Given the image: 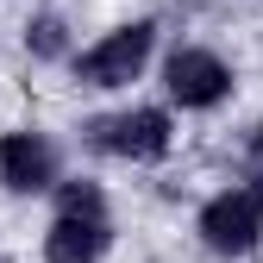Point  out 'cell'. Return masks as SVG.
I'll return each mask as SVG.
<instances>
[{"label": "cell", "instance_id": "obj_7", "mask_svg": "<svg viewBox=\"0 0 263 263\" xmlns=\"http://www.w3.org/2000/svg\"><path fill=\"white\" fill-rule=\"evenodd\" d=\"M25 44H31V57H63V19H31L25 25Z\"/></svg>", "mask_w": 263, "mask_h": 263}, {"label": "cell", "instance_id": "obj_6", "mask_svg": "<svg viewBox=\"0 0 263 263\" xmlns=\"http://www.w3.org/2000/svg\"><path fill=\"white\" fill-rule=\"evenodd\" d=\"M0 176H7V188L19 194H38L57 182V151L38 138V132H13V138H0Z\"/></svg>", "mask_w": 263, "mask_h": 263}, {"label": "cell", "instance_id": "obj_4", "mask_svg": "<svg viewBox=\"0 0 263 263\" xmlns=\"http://www.w3.org/2000/svg\"><path fill=\"white\" fill-rule=\"evenodd\" d=\"M257 232H263V194L257 188H232V194H219V201H207V213H201V238L213 251H226V257L251 251Z\"/></svg>", "mask_w": 263, "mask_h": 263}, {"label": "cell", "instance_id": "obj_8", "mask_svg": "<svg viewBox=\"0 0 263 263\" xmlns=\"http://www.w3.org/2000/svg\"><path fill=\"white\" fill-rule=\"evenodd\" d=\"M245 182L263 194V132H257V138H251V151H245Z\"/></svg>", "mask_w": 263, "mask_h": 263}, {"label": "cell", "instance_id": "obj_2", "mask_svg": "<svg viewBox=\"0 0 263 263\" xmlns=\"http://www.w3.org/2000/svg\"><path fill=\"white\" fill-rule=\"evenodd\" d=\"M88 144L94 151H113V157H132V163H157L170 151V119L157 107H138V113H113V119H94L88 125Z\"/></svg>", "mask_w": 263, "mask_h": 263}, {"label": "cell", "instance_id": "obj_3", "mask_svg": "<svg viewBox=\"0 0 263 263\" xmlns=\"http://www.w3.org/2000/svg\"><path fill=\"white\" fill-rule=\"evenodd\" d=\"M151 44H157V31H151L144 19H138V25H119L113 38H101V44H94V50L76 63V69H82L88 88H119V82H132V76L144 69Z\"/></svg>", "mask_w": 263, "mask_h": 263}, {"label": "cell", "instance_id": "obj_1", "mask_svg": "<svg viewBox=\"0 0 263 263\" xmlns=\"http://www.w3.org/2000/svg\"><path fill=\"white\" fill-rule=\"evenodd\" d=\"M107 238H113V226H107V207H101V188L69 182L63 207H57V226L44 238V257L50 263H101Z\"/></svg>", "mask_w": 263, "mask_h": 263}, {"label": "cell", "instance_id": "obj_9", "mask_svg": "<svg viewBox=\"0 0 263 263\" xmlns=\"http://www.w3.org/2000/svg\"><path fill=\"white\" fill-rule=\"evenodd\" d=\"M0 263H7V257H0Z\"/></svg>", "mask_w": 263, "mask_h": 263}, {"label": "cell", "instance_id": "obj_5", "mask_svg": "<svg viewBox=\"0 0 263 263\" xmlns=\"http://www.w3.org/2000/svg\"><path fill=\"white\" fill-rule=\"evenodd\" d=\"M226 88H232V76H226V63L213 50H176L170 57V94L182 107H213V101H226Z\"/></svg>", "mask_w": 263, "mask_h": 263}]
</instances>
